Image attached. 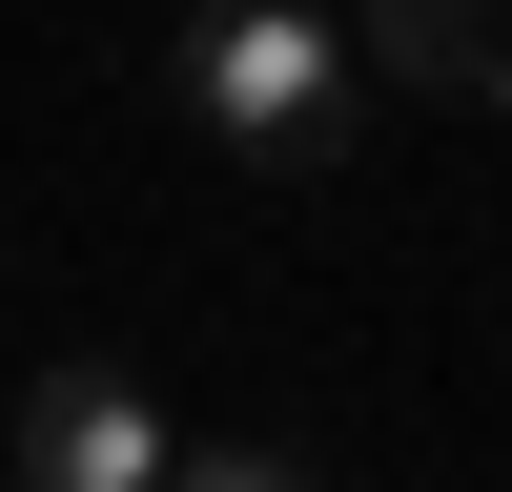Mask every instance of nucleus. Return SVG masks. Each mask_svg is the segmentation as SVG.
<instances>
[{
  "label": "nucleus",
  "instance_id": "7ed1b4c3",
  "mask_svg": "<svg viewBox=\"0 0 512 492\" xmlns=\"http://www.w3.org/2000/svg\"><path fill=\"white\" fill-rule=\"evenodd\" d=\"M349 82H431V103H492V62H512V21L492 0H349Z\"/></svg>",
  "mask_w": 512,
  "mask_h": 492
},
{
  "label": "nucleus",
  "instance_id": "f03ea898",
  "mask_svg": "<svg viewBox=\"0 0 512 492\" xmlns=\"http://www.w3.org/2000/svg\"><path fill=\"white\" fill-rule=\"evenodd\" d=\"M164 451H185V431H164V410H144V369H41V390H21V492H164Z\"/></svg>",
  "mask_w": 512,
  "mask_h": 492
},
{
  "label": "nucleus",
  "instance_id": "39448f33",
  "mask_svg": "<svg viewBox=\"0 0 512 492\" xmlns=\"http://www.w3.org/2000/svg\"><path fill=\"white\" fill-rule=\"evenodd\" d=\"M492 123H512V62H492Z\"/></svg>",
  "mask_w": 512,
  "mask_h": 492
},
{
  "label": "nucleus",
  "instance_id": "f257e3e1",
  "mask_svg": "<svg viewBox=\"0 0 512 492\" xmlns=\"http://www.w3.org/2000/svg\"><path fill=\"white\" fill-rule=\"evenodd\" d=\"M185 103H205V144H246V164H349L369 82H349V41H328L308 0H185Z\"/></svg>",
  "mask_w": 512,
  "mask_h": 492
},
{
  "label": "nucleus",
  "instance_id": "20e7f679",
  "mask_svg": "<svg viewBox=\"0 0 512 492\" xmlns=\"http://www.w3.org/2000/svg\"><path fill=\"white\" fill-rule=\"evenodd\" d=\"M164 492H328V472H308V451H267V431H246V451H164Z\"/></svg>",
  "mask_w": 512,
  "mask_h": 492
}]
</instances>
